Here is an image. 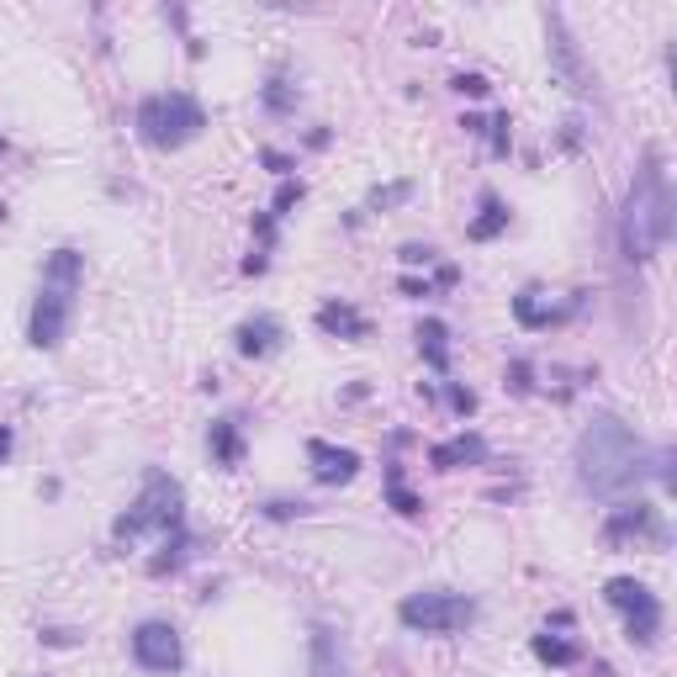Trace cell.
Here are the masks:
<instances>
[{"label": "cell", "instance_id": "obj_1", "mask_svg": "<svg viewBox=\"0 0 677 677\" xmlns=\"http://www.w3.org/2000/svg\"><path fill=\"white\" fill-rule=\"evenodd\" d=\"M652 466H646V445L640 435L619 424L614 413H598L577 439V477L587 492H598V498H619L629 487L640 482Z\"/></svg>", "mask_w": 677, "mask_h": 677}, {"label": "cell", "instance_id": "obj_2", "mask_svg": "<svg viewBox=\"0 0 677 677\" xmlns=\"http://www.w3.org/2000/svg\"><path fill=\"white\" fill-rule=\"evenodd\" d=\"M673 239V191H667V175L662 159L646 154V165L635 169L625 196V218H619V249H625L629 265H646L662 243Z\"/></svg>", "mask_w": 677, "mask_h": 677}, {"label": "cell", "instance_id": "obj_3", "mask_svg": "<svg viewBox=\"0 0 677 677\" xmlns=\"http://www.w3.org/2000/svg\"><path fill=\"white\" fill-rule=\"evenodd\" d=\"M80 281H85V260H80L74 249H53L49 265H43V281H38L32 323H27L32 350H59V344H64V334H70V323H74Z\"/></svg>", "mask_w": 677, "mask_h": 677}, {"label": "cell", "instance_id": "obj_4", "mask_svg": "<svg viewBox=\"0 0 677 677\" xmlns=\"http://www.w3.org/2000/svg\"><path fill=\"white\" fill-rule=\"evenodd\" d=\"M159 530L169 540V534L186 530V492H180V482L169 477V471H144V492L133 498V508L122 513L117 524H112V540H122V545H133L138 534Z\"/></svg>", "mask_w": 677, "mask_h": 677}, {"label": "cell", "instance_id": "obj_5", "mask_svg": "<svg viewBox=\"0 0 677 677\" xmlns=\"http://www.w3.org/2000/svg\"><path fill=\"white\" fill-rule=\"evenodd\" d=\"M207 127V112L196 106V96L169 91V96H148L138 106V138L148 148H186Z\"/></svg>", "mask_w": 677, "mask_h": 677}, {"label": "cell", "instance_id": "obj_6", "mask_svg": "<svg viewBox=\"0 0 677 677\" xmlns=\"http://www.w3.org/2000/svg\"><path fill=\"white\" fill-rule=\"evenodd\" d=\"M397 619L408 629H424V635H456L477 619V604L466 593H445V587H424V593H408L397 604Z\"/></svg>", "mask_w": 677, "mask_h": 677}, {"label": "cell", "instance_id": "obj_7", "mask_svg": "<svg viewBox=\"0 0 677 677\" xmlns=\"http://www.w3.org/2000/svg\"><path fill=\"white\" fill-rule=\"evenodd\" d=\"M604 598L619 608V614H625V635L635 640V646H652L656 635H662V598H656L646 582L614 577L604 587Z\"/></svg>", "mask_w": 677, "mask_h": 677}, {"label": "cell", "instance_id": "obj_8", "mask_svg": "<svg viewBox=\"0 0 677 677\" xmlns=\"http://www.w3.org/2000/svg\"><path fill=\"white\" fill-rule=\"evenodd\" d=\"M133 662H138L144 673H175V667L186 662L175 625H165V619H144V625L133 629Z\"/></svg>", "mask_w": 677, "mask_h": 677}, {"label": "cell", "instance_id": "obj_9", "mask_svg": "<svg viewBox=\"0 0 677 677\" xmlns=\"http://www.w3.org/2000/svg\"><path fill=\"white\" fill-rule=\"evenodd\" d=\"M604 540L608 545H625V540H635V545H662L667 530H662V513H656L652 503H625L608 513Z\"/></svg>", "mask_w": 677, "mask_h": 677}, {"label": "cell", "instance_id": "obj_10", "mask_svg": "<svg viewBox=\"0 0 677 677\" xmlns=\"http://www.w3.org/2000/svg\"><path fill=\"white\" fill-rule=\"evenodd\" d=\"M308 466L323 487H338V482H355L361 471V456L344 450V445H329V439H308Z\"/></svg>", "mask_w": 677, "mask_h": 677}, {"label": "cell", "instance_id": "obj_11", "mask_svg": "<svg viewBox=\"0 0 677 677\" xmlns=\"http://www.w3.org/2000/svg\"><path fill=\"white\" fill-rule=\"evenodd\" d=\"M429 460H435V471L482 466V460H487V439L482 435H456V439H445V445H435V450H429Z\"/></svg>", "mask_w": 677, "mask_h": 677}, {"label": "cell", "instance_id": "obj_12", "mask_svg": "<svg viewBox=\"0 0 677 677\" xmlns=\"http://www.w3.org/2000/svg\"><path fill=\"white\" fill-rule=\"evenodd\" d=\"M275 344H281V323L275 317H249V323H239V355H249V361H265V355H275Z\"/></svg>", "mask_w": 677, "mask_h": 677}, {"label": "cell", "instance_id": "obj_13", "mask_svg": "<svg viewBox=\"0 0 677 677\" xmlns=\"http://www.w3.org/2000/svg\"><path fill=\"white\" fill-rule=\"evenodd\" d=\"M572 313H577V296H572L566 308H545V302H540V291H534V287L513 296V317H519L524 329H551V323H561V317H572Z\"/></svg>", "mask_w": 677, "mask_h": 677}, {"label": "cell", "instance_id": "obj_14", "mask_svg": "<svg viewBox=\"0 0 677 677\" xmlns=\"http://www.w3.org/2000/svg\"><path fill=\"white\" fill-rule=\"evenodd\" d=\"M317 329L334 334V338H365L371 323H365V313L361 308H350V302H323V308H317Z\"/></svg>", "mask_w": 677, "mask_h": 677}, {"label": "cell", "instance_id": "obj_15", "mask_svg": "<svg viewBox=\"0 0 677 677\" xmlns=\"http://www.w3.org/2000/svg\"><path fill=\"white\" fill-rule=\"evenodd\" d=\"M418 355H424L429 371H439V376L450 371V329H445L439 317H424V323H418Z\"/></svg>", "mask_w": 677, "mask_h": 677}, {"label": "cell", "instance_id": "obj_16", "mask_svg": "<svg viewBox=\"0 0 677 677\" xmlns=\"http://www.w3.org/2000/svg\"><path fill=\"white\" fill-rule=\"evenodd\" d=\"M313 677H350V667H344V646H338V635L329 625L313 629Z\"/></svg>", "mask_w": 677, "mask_h": 677}, {"label": "cell", "instance_id": "obj_17", "mask_svg": "<svg viewBox=\"0 0 677 677\" xmlns=\"http://www.w3.org/2000/svg\"><path fill=\"white\" fill-rule=\"evenodd\" d=\"M207 445H212V460L228 466V471L243 460V439H239V424H233V418H218V424H212V435H207Z\"/></svg>", "mask_w": 677, "mask_h": 677}, {"label": "cell", "instance_id": "obj_18", "mask_svg": "<svg viewBox=\"0 0 677 677\" xmlns=\"http://www.w3.org/2000/svg\"><path fill=\"white\" fill-rule=\"evenodd\" d=\"M503 228H508V207H503V201H498L492 191H487V196H482V212H477V218H471V228H466V239L487 243V239H498Z\"/></svg>", "mask_w": 677, "mask_h": 677}, {"label": "cell", "instance_id": "obj_19", "mask_svg": "<svg viewBox=\"0 0 677 677\" xmlns=\"http://www.w3.org/2000/svg\"><path fill=\"white\" fill-rule=\"evenodd\" d=\"M534 656H540V662H551V667H572V662H577V646L545 629V635H534Z\"/></svg>", "mask_w": 677, "mask_h": 677}, {"label": "cell", "instance_id": "obj_20", "mask_svg": "<svg viewBox=\"0 0 677 677\" xmlns=\"http://www.w3.org/2000/svg\"><path fill=\"white\" fill-rule=\"evenodd\" d=\"M387 498H392V508H397V513H408V519L424 513V498H413L408 487H403V471H397V466L387 471Z\"/></svg>", "mask_w": 677, "mask_h": 677}, {"label": "cell", "instance_id": "obj_21", "mask_svg": "<svg viewBox=\"0 0 677 677\" xmlns=\"http://www.w3.org/2000/svg\"><path fill=\"white\" fill-rule=\"evenodd\" d=\"M408 196H413V180L382 186V191H371V201H365V212H387V207H397V201H408Z\"/></svg>", "mask_w": 677, "mask_h": 677}, {"label": "cell", "instance_id": "obj_22", "mask_svg": "<svg viewBox=\"0 0 677 677\" xmlns=\"http://www.w3.org/2000/svg\"><path fill=\"white\" fill-rule=\"evenodd\" d=\"M296 201H302V180H287V186L275 191V201H270V218H287Z\"/></svg>", "mask_w": 677, "mask_h": 677}, {"label": "cell", "instance_id": "obj_23", "mask_svg": "<svg viewBox=\"0 0 677 677\" xmlns=\"http://www.w3.org/2000/svg\"><path fill=\"white\" fill-rule=\"evenodd\" d=\"M456 91L460 96H487L492 85H487V74H456Z\"/></svg>", "mask_w": 677, "mask_h": 677}, {"label": "cell", "instance_id": "obj_24", "mask_svg": "<svg viewBox=\"0 0 677 677\" xmlns=\"http://www.w3.org/2000/svg\"><path fill=\"white\" fill-rule=\"evenodd\" d=\"M403 265H435V249L429 243H403Z\"/></svg>", "mask_w": 677, "mask_h": 677}, {"label": "cell", "instance_id": "obj_25", "mask_svg": "<svg viewBox=\"0 0 677 677\" xmlns=\"http://www.w3.org/2000/svg\"><path fill=\"white\" fill-rule=\"evenodd\" d=\"M265 101H270V112H287V80H281V74H275V80H270Z\"/></svg>", "mask_w": 677, "mask_h": 677}, {"label": "cell", "instance_id": "obj_26", "mask_svg": "<svg viewBox=\"0 0 677 677\" xmlns=\"http://www.w3.org/2000/svg\"><path fill=\"white\" fill-rule=\"evenodd\" d=\"M508 127H513V122H508V112L492 122V154H508Z\"/></svg>", "mask_w": 677, "mask_h": 677}, {"label": "cell", "instance_id": "obj_27", "mask_svg": "<svg viewBox=\"0 0 677 677\" xmlns=\"http://www.w3.org/2000/svg\"><path fill=\"white\" fill-rule=\"evenodd\" d=\"M450 408H456V413H471V408H477V397H471L466 387H450Z\"/></svg>", "mask_w": 677, "mask_h": 677}, {"label": "cell", "instance_id": "obj_28", "mask_svg": "<svg viewBox=\"0 0 677 677\" xmlns=\"http://www.w3.org/2000/svg\"><path fill=\"white\" fill-rule=\"evenodd\" d=\"M11 456V429H6V424H0V460Z\"/></svg>", "mask_w": 677, "mask_h": 677}, {"label": "cell", "instance_id": "obj_29", "mask_svg": "<svg viewBox=\"0 0 677 677\" xmlns=\"http://www.w3.org/2000/svg\"><path fill=\"white\" fill-rule=\"evenodd\" d=\"M0 148H6V144H0Z\"/></svg>", "mask_w": 677, "mask_h": 677}]
</instances>
